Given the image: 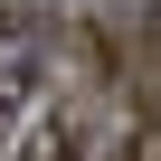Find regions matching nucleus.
Instances as JSON below:
<instances>
[{
    "instance_id": "nucleus-1",
    "label": "nucleus",
    "mask_w": 161,
    "mask_h": 161,
    "mask_svg": "<svg viewBox=\"0 0 161 161\" xmlns=\"http://www.w3.org/2000/svg\"><path fill=\"white\" fill-rule=\"evenodd\" d=\"M47 29H57V0H0V66H10V76H29Z\"/></svg>"
},
{
    "instance_id": "nucleus-2",
    "label": "nucleus",
    "mask_w": 161,
    "mask_h": 161,
    "mask_svg": "<svg viewBox=\"0 0 161 161\" xmlns=\"http://www.w3.org/2000/svg\"><path fill=\"white\" fill-rule=\"evenodd\" d=\"M10 161H76V114H47L38 133H19Z\"/></svg>"
},
{
    "instance_id": "nucleus-3",
    "label": "nucleus",
    "mask_w": 161,
    "mask_h": 161,
    "mask_svg": "<svg viewBox=\"0 0 161 161\" xmlns=\"http://www.w3.org/2000/svg\"><path fill=\"white\" fill-rule=\"evenodd\" d=\"M114 161H161V114H142V123L114 142Z\"/></svg>"
},
{
    "instance_id": "nucleus-4",
    "label": "nucleus",
    "mask_w": 161,
    "mask_h": 161,
    "mask_svg": "<svg viewBox=\"0 0 161 161\" xmlns=\"http://www.w3.org/2000/svg\"><path fill=\"white\" fill-rule=\"evenodd\" d=\"M19 95H29V76H10V66H0V152L19 142Z\"/></svg>"
}]
</instances>
